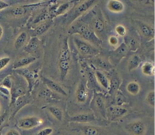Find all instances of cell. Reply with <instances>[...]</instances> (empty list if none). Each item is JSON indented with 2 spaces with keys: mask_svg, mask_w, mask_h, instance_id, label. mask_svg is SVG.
Masks as SVG:
<instances>
[{
  "mask_svg": "<svg viewBox=\"0 0 155 135\" xmlns=\"http://www.w3.org/2000/svg\"><path fill=\"white\" fill-rule=\"evenodd\" d=\"M0 92L5 95H8L10 94V91L8 90V89L2 86L0 87Z\"/></svg>",
  "mask_w": 155,
  "mask_h": 135,
  "instance_id": "obj_46",
  "label": "cell"
},
{
  "mask_svg": "<svg viewBox=\"0 0 155 135\" xmlns=\"http://www.w3.org/2000/svg\"><path fill=\"white\" fill-rule=\"evenodd\" d=\"M74 42L78 51L84 55L94 57L99 54L98 49L84 40L74 37Z\"/></svg>",
  "mask_w": 155,
  "mask_h": 135,
  "instance_id": "obj_1",
  "label": "cell"
},
{
  "mask_svg": "<svg viewBox=\"0 0 155 135\" xmlns=\"http://www.w3.org/2000/svg\"><path fill=\"white\" fill-rule=\"evenodd\" d=\"M70 57V51L68 46V37H65L63 40V45L60 52L59 61L69 60Z\"/></svg>",
  "mask_w": 155,
  "mask_h": 135,
  "instance_id": "obj_15",
  "label": "cell"
},
{
  "mask_svg": "<svg viewBox=\"0 0 155 135\" xmlns=\"http://www.w3.org/2000/svg\"><path fill=\"white\" fill-rule=\"evenodd\" d=\"M10 58L9 57H4L0 58V71L4 69L10 62Z\"/></svg>",
  "mask_w": 155,
  "mask_h": 135,
  "instance_id": "obj_43",
  "label": "cell"
},
{
  "mask_svg": "<svg viewBox=\"0 0 155 135\" xmlns=\"http://www.w3.org/2000/svg\"><path fill=\"white\" fill-rule=\"evenodd\" d=\"M5 135H20V133L16 130L12 129L7 132Z\"/></svg>",
  "mask_w": 155,
  "mask_h": 135,
  "instance_id": "obj_45",
  "label": "cell"
},
{
  "mask_svg": "<svg viewBox=\"0 0 155 135\" xmlns=\"http://www.w3.org/2000/svg\"><path fill=\"white\" fill-rule=\"evenodd\" d=\"M70 6V2H65V3L61 4L58 7V8L56 10V12L54 13V17L56 16H58L59 15H61L62 14H64L68 9Z\"/></svg>",
  "mask_w": 155,
  "mask_h": 135,
  "instance_id": "obj_34",
  "label": "cell"
},
{
  "mask_svg": "<svg viewBox=\"0 0 155 135\" xmlns=\"http://www.w3.org/2000/svg\"><path fill=\"white\" fill-rule=\"evenodd\" d=\"M127 46L128 49L134 51H136L140 45L139 41L134 37L130 36H124V42Z\"/></svg>",
  "mask_w": 155,
  "mask_h": 135,
  "instance_id": "obj_12",
  "label": "cell"
},
{
  "mask_svg": "<svg viewBox=\"0 0 155 135\" xmlns=\"http://www.w3.org/2000/svg\"><path fill=\"white\" fill-rule=\"evenodd\" d=\"M52 95V91L50 90L47 87H42L39 93V97L44 99H50L51 98Z\"/></svg>",
  "mask_w": 155,
  "mask_h": 135,
  "instance_id": "obj_36",
  "label": "cell"
},
{
  "mask_svg": "<svg viewBox=\"0 0 155 135\" xmlns=\"http://www.w3.org/2000/svg\"><path fill=\"white\" fill-rule=\"evenodd\" d=\"M83 133L85 135H99V130L97 128L93 126H86L83 130Z\"/></svg>",
  "mask_w": 155,
  "mask_h": 135,
  "instance_id": "obj_35",
  "label": "cell"
},
{
  "mask_svg": "<svg viewBox=\"0 0 155 135\" xmlns=\"http://www.w3.org/2000/svg\"><path fill=\"white\" fill-rule=\"evenodd\" d=\"M115 31L117 34L120 36H125L127 33L125 27L122 25H118L115 27Z\"/></svg>",
  "mask_w": 155,
  "mask_h": 135,
  "instance_id": "obj_39",
  "label": "cell"
},
{
  "mask_svg": "<svg viewBox=\"0 0 155 135\" xmlns=\"http://www.w3.org/2000/svg\"><path fill=\"white\" fill-rule=\"evenodd\" d=\"M141 69L142 73L145 75L151 76L154 75V66L151 62L147 61L144 63L141 67Z\"/></svg>",
  "mask_w": 155,
  "mask_h": 135,
  "instance_id": "obj_27",
  "label": "cell"
},
{
  "mask_svg": "<svg viewBox=\"0 0 155 135\" xmlns=\"http://www.w3.org/2000/svg\"><path fill=\"white\" fill-rule=\"evenodd\" d=\"M94 75L98 83H99L104 88L108 89L109 81L107 76L102 71L99 70H96L95 71Z\"/></svg>",
  "mask_w": 155,
  "mask_h": 135,
  "instance_id": "obj_20",
  "label": "cell"
},
{
  "mask_svg": "<svg viewBox=\"0 0 155 135\" xmlns=\"http://www.w3.org/2000/svg\"><path fill=\"white\" fill-rule=\"evenodd\" d=\"M8 6V4L7 3H6L3 1H0V11L2 9L7 8Z\"/></svg>",
  "mask_w": 155,
  "mask_h": 135,
  "instance_id": "obj_48",
  "label": "cell"
},
{
  "mask_svg": "<svg viewBox=\"0 0 155 135\" xmlns=\"http://www.w3.org/2000/svg\"><path fill=\"white\" fill-rule=\"evenodd\" d=\"M59 67L60 71V78L63 81L66 77L70 68V60H67L59 61Z\"/></svg>",
  "mask_w": 155,
  "mask_h": 135,
  "instance_id": "obj_23",
  "label": "cell"
},
{
  "mask_svg": "<svg viewBox=\"0 0 155 135\" xmlns=\"http://www.w3.org/2000/svg\"><path fill=\"white\" fill-rule=\"evenodd\" d=\"M140 62H141V59L138 55L137 54L133 55L130 58L128 62V71H131L132 70L136 69L139 66Z\"/></svg>",
  "mask_w": 155,
  "mask_h": 135,
  "instance_id": "obj_24",
  "label": "cell"
},
{
  "mask_svg": "<svg viewBox=\"0 0 155 135\" xmlns=\"http://www.w3.org/2000/svg\"><path fill=\"white\" fill-rule=\"evenodd\" d=\"M39 45V40L36 37H32L25 46V50L27 52H32L36 51Z\"/></svg>",
  "mask_w": 155,
  "mask_h": 135,
  "instance_id": "obj_26",
  "label": "cell"
},
{
  "mask_svg": "<svg viewBox=\"0 0 155 135\" xmlns=\"http://www.w3.org/2000/svg\"><path fill=\"white\" fill-rule=\"evenodd\" d=\"M49 16V13H41L39 15H38L36 18L34 20V23L36 24V23H38L44 19H46Z\"/></svg>",
  "mask_w": 155,
  "mask_h": 135,
  "instance_id": "obj_42",
  "label": "cell"
},
{
  "mask_svg": "<svg viewBox=\"0 0 155 135\" xmlns=\"http://www.w3.org/2000/svg\"><path fill=\"white\" fill-rule=\"evenodd\" d=\"M93 104L97 109V110L101 113V114L105 118L106 116V103L105 101L104 97L102 96L101 93H97L94 90V96H93Z\"/></svg>",
  "mask_w": 155,
  "mask_h": 135,
  "instance_id": "obj_5",
  "label": "cell"
},
{
  "mask_svg": "<svg viewBox=\"0 0 155 135\" xmlns=\"http://www.w3.org/2000/svg\"><path fill=\"white\" fill-rule=\"evenodd\" d=\"M108 42L111 46H116L118 43V39L114 36H111L109 37Z\"/></svg>",
  "mask_w": 155,
  "mask_h": 135,
  "instance_id": "obj_44",
  "label": "cell"
},
{
  "mask_svg": "<svg viewBox=\"0 0 155 135\" xmlns=\"http://www.w3.org/2000/svg\"><path fill=\"white\" fill-rule=\"evenodd\" d=\"M0 108H1V105H0Z\"/></svg>",
  "mask_w": 155,
  "mask_h": 135,
  "instance_id": "obj_51",
  "label": "cell"
},
{
  "mask_svg": "<svg viewBox=\"0 0 155 135\" xmlns=\"http://www.w3.org/2000/svg\"><path fill=\"white\" fill-rule=\"evenodd\" d=\"M7 115V111H5L2 115L0 116V125H1L2 124V123L5 121Z\"/></svg>",
  "mask_w": 155,
  "mask_h": 135,
  "instance_id": "obj_47",
  "label": "cell"
},
{
  "mask_svg": "<svg viewBox=\"0 0 155 135\" xmlns=\"http://www.w3.org/2000/svg\"><path fill=\"white\" fill-rule=\"evenodd\" d=\"M87 87V82L84 80L81 81L79 84L76 93V99L80 103L85 102L88 98V92Z\"/></svg>",
  "mask_w": 155,
  "mask_h": 135,
  "instance_id": "obj_9",
  "label": "cell"
},
{
  "mask_svg": "<svg viewBox=\"0 0 155 135\" xmlns=\"http://www.w3.org/2000/svg\"><path fill=\"white\" fill-rule=\"evenodd\" d=\"M53 21L51 20H49L38 25L33 31V34L34 36L33 37H36V36H39L44 33L51 27Z\"/></svg>",
  "mask_w": 155,
  "mask_h": 135,
  "instance_id": "obj_18",
  "label": "cell"
},
{
  "mask_svg": "<svg viewBox=\"0 0 155 135\" xmlns=\"http://www.w3.org/2000/svg\"><path fill=\"white\" fill-rule=\"evenodd\" d=\"M44 122L43 119L36 116L26 117L20 119L18 126L19 128L25 130H29L42 125Z\"/></svg>",
  "mask_w": 155,
  "mask_h": 135,
  "instance_id": "obj_4",
  "label": "cell"
},
{
  "mask_svg": "<svg viewBox=\"0 0 155 135\" xmlns=\"http://www.w3.org/2000/svg\"><path fill=\"white\" fill-rule=\"evenodd\" d=\"M53 129L50 127H47L39 131L36 135H50L53 132Z\"/></svg>",
  "mask_w": 155,
  "mask_h": 135,
  "instance_id": "obj_41",
  "label": "cell"
},
{
  "mask_svg": "<svg viewBox=\"0 0 155 135\" xmlns=\"http://www.w3.org/2000/svg\"><path fill=\"white\" fill-rule=\"evenodd\" d=\"M2 34H3V30H2V28L0 26V39L1 38Z\"/></svg>",
  "mask_w": 155,
  "mask_h": 135,
  "instance_id": "obj_49",
  "label": "cell"
},
{
  "mask_svg": "<svg viewBox=\"0 0 155 135\" xmlns=\"http://www.w3.org/2000/svg\"><path fill=\"white\" fill-rule=\"evenodd\" d=\"M28 102H29V99L28 97H26L25 95L19 97L14 103L15 104V107H16L15 113L19 109H20L21 107H22L24 105H26Z\"/></svg>",
  "mask_w": 155,
  "mask_h": 135,
  "instance_id": "obj_31",
  "label": "cell"
},
{
  "mask_svg": "<svg viewBox=\"0 0 155 135\" xmlns=\"http://www.w3.org/2000/svg\"><path fill=\"white\" fill-rule=\"evenodd\" d=\"M1 86L7 89H11L12 86V82L11 78L9 76L6 77L1 83Z\"/></svg>",
  "mask_w": 155,
  "mask_h": 135,
  "instance_id": "obj_40",
  "label": "cell"
},
{
  "mask_svg": "<svg viewBox=\"0 0 155 135\" xmlns=\"http://www.w3.org/2000/svg\"><path fill=\"white\" fill-rule=\"evenodd\" d=\"M139 27L141 33L144 36L147 37H154V30L153 28L142 22L139 24Z\"/></svg>",
  "mask_w": 155,
  "mask_h": 135,
  "instance_id": "obj_25",
  "label": "cell"
},
{
  "mask_svg": "<svg viewBox=\"0 0 155 135\" xmlns=\"http://www.w3.org/2000/svg\"><path fill=\"white\" fill-rule=\"evenodd\" d=\"M155 98V93H154V90L149 92L146 97V101L150 105H151L152 107H154V105H155V98Z\"/></svg>",
  "mask_w": 155,
  "mask_h": 135,
  "instance_id": "obj_38",
  "label": "cell"
},
{
  "mask_svg": "<svg viewBox=\"0 0 155 135\" xmlns=\"http://www.w3.org/2000/svg\"><path fill=\"white\" fill-rule=\"evenodd\" d=\"M95 2L94 1H85L81 2L78 5L70 14V16L67 17V24L71 23L73 20H74L78 17L81 16L87 10H88Z\"/></svg>",
  "mask_w": 155,
  "mask_h": 135,
  "instance_id": "obj_2",
  "label": "cell"
},
{
  "mask_svg": "<svg viewBox=\"0 0 155 135\" xmlns=\"http://www.w3.org/2000/svg\"><path fill=\"white\" fill-rule=\"evenodd\" d=\"M27 39V34L22 31L19 33V34L17 36L15 41V47L16 49H19L22 47L25 43Z\"/></svg>",
  "mask_w": 155,
  "mask_h": 135,
  "instance_id": "obj_28",
  "label": "cell"
},
{
  "mask_svg": "<svg viewBox=\"0 0 155 135\" xmlns=\"http://www.w3.org/2000/svg\"><path fill=\"white\" fill-rule=\"evenodd\" d=\"M128 48L125 44L123 42L116 49L112 51L108 59L110 63L113 65H117L122 58L127 55Z\"/></svg>",
  "mask_w": 155,
  "mask_h": 135,
  "instance_id": "obj_3",
  "label": "cell"
},
{
  "mask_svg": "<svg viewBox=\"0 0 155 135\" xmlns=\"http://www.w3.org/2000/svg\"><path fill=\"white\" fill-rule=\"evenodd\" d=\"M50 113L58 121H61L63 118V114L61 109L56 106H50L48 107Z\"/></svg>",
  "mask_w": 155,
  "mask_h": 135,
  "instance_id": "obj_30",
  "label": "cell"
},
{
  "mask_svg": "<svg viewBox=\"0 0 155 135\" xmlns=\"http://www.w3.org/2000/svg\"><path fill=\"white\" fill-rule=\"evenodd\" d=\"M126 130L134 135H142L145 131V127L143 123L140 121L133 122L127 125L125 127Z\"/></svg>",
  "mask_w": 155,
  "mask_h": 135,
  "instance_id": "obj_8",
  "label": "cell"
},
{
  "mask_svg": "<svg viewBox=\"0 0 155 135\" xmlns=\"http://www.w3.org/2000/svg\"><path fill=\"white\" fill-rule=\"evenodd\" d=\"M114 105L120 106L125 102H126L127 99L123 93L119 91H117L114 95Z\"/></svg>",
  "mask_w": 155,
  "mask_h": 135,
  "instance_id": "obj_32",
  "label": "cell"
},
{
  "mask_svg": "<svg viewBox=\"0 0 155 135\" xmlns=\"http://www.w3.org/2000/svg\"><path fill=\"white\" fill-rule=\"evenodd\" d=\"M126 89L128 93L131 95H136L138 94L140 91V86L136 81H131L128 83Z\"/></svg>",
  "mask_w": 155,
  "mask_h": 135,
  "instance_id": "obj_29",
  "label": "cell"
},
{
  "mask_svg": "<svg viewBox=\"0 0 155 135\" xmlns=\"http://www.w3.org/2000/svg\"><path fill=\"white\" fill-rule=\"evenodd\" d=\"M26 7L25 6H18L13 8L11 10V14L15 17H21L26 12Z\"/></svg>",
  "mask_w": 155,
  "mask_h": 135,
  "instance_id": "obj_33",
  "label": "cell"
},
{
  "mask_svg": "<svg viewBox=\"0 0 155 135\" xmlns=\"http://www.w3.org/2000/svg\"><path fill=\"white\" fill-rule=\"evenodd\" d=\"M41 79L44 84L46 86V87H47L52 92H56L64 96L67 95V93L65 91V90L57 83L45 77H42Z\"/></svg>",
  "mask_w": 155,
  "mask_h": 135,
  "instance_id": "obj_7",
  "label": "cell"
},
{
  "mask_svg": "<svg viewBox=\"0 0 155 135\" xmlns=\"http://www.w3.org/2000/svg\"><path fill=\"white\" fill-rule=\"evenodd\" d=\"M92 63L96 67L107 71H109L113 68V65L110 63L108 59L102 57L93 58L92 59Z\"/></svg>",
  "mask_w": 155,
  "mask_h": 135,
  "instance_id": "obj_10",
  "label": "cell"
},
{
  "mask_svg": "<svg viewBox=\"0 0 155 135\" xmlns=\"http://www.w3.org/2000/svg\"><path fill=\"white\" fill-rule=\"evenodd\" d=\"M81 36L85 40L91 42L92 43H96L99 44L102 42V41L95 34L94 31L90 30L89 28Z\"/></svg>",
  "mask_w": 155,
  "mask_h": 135,
  "instance_id": "obj_21",
  "label": "cell"
},
{
  "mask_svg": "<svg viewBox=\"0 0 155 135\" xmlns=\"http://www.w3.org/2000/svg\"><path fill=\"white\" fill-rule=\"evenodd\" d=\"M21 73L22 75L24 76L26 80H27L28 83V89H29V91H31L32 87L35 83V81L38 76V74L35 71H29L27 69L23 70Z\"/></svg>",
  "mask_w": 155,
  "mask_h": 135,
  "instance_id": "obj_13",
  "label": "cell"
},
{
  "mask_svg": "<svg viewBox=\"0 0 155 135\" xmlns=\"http://www.w3.org/2000/svg\"><path fill=\"white\" fill-rule=\"evenodd\" d=\"M25 93H26L25 89L23 87H21V86H19V87H17L12 89V92H11L12 98H11L10 104L11 105L15 103V102L16 101V100L19 97L25 95Z\"/></svg>",
  "mask_w": 155,
  "mask_h": 135,
  "instance_id": "obj_22",
  "label": "cell"
},
{
  "mask_svg": "<svg viewBox=\"0 0 155 135\" xmlns=\"http://www.w3.org/2000/svg\"><path fill=\"white\" fill-rule=\"evenodd\" d=\"M107 8L114 13H119L124 10V5L122 2L117 0H111L107 2Z\"/></svg>",
  "mask_w": 155,
  "mask_h": 135,
  "instance_id": "obj_14",
  "label": "cell"
},
{
  "mask_svg": "<svg viewBox=\"0 0 155 135\" xmlns=\"http://www.w3.org/2000/svg\"><path fill=\"white\" fill-rule=\"evenodd\" d=\"M95 121V116L92 113H81L69 118V121L79 122V123H85Z\"/></svg>",
  "mask_w": 155,
  "mask_h": 135,
  "instance_id": "obj_11",
  "label": "cell"
},
{
  "mask_svg": "<svg viewBox=\"0 0 155 135\" xmlns=\"http://www.w3.org/2000/svg\"><path fill=\"white\" fill-rule=\"evenodd\" d=\"M87 77H88V81H87V86L96 90H99L100 87L96 80V78L95 77L94 72H93L91 69L87 70Z\"/></svg>",
  "mask_w": 155,
  "mask_h": 135,
  "instance_id": "obj_17",
  "label": "cell"
},
{
  "mask_svg": "<svg viewBox=\"0 0 155 135\" xmlns=\"http://www.w3.org/2000/svg\"><path fill=\"white\" fill-rule=\"evenodd\" d=\"M36 60V58L33 56L24 57L15 62L13 65V69H18L28 65Z\"/></svg>",
  "mask_w": 155,
  "mask_h": 135,
  "instance_id": "obj_16",
  "label": "cell"
},
{
  "mask_svg": "<svg viewBox=\"0 0 155 135\" xmlns=\"http://www.w3.org/2000/svg\"><path fill=\"white\" fill-rule=\"evenodd\" d=\"M93 27L97 32L100 33L102 32L104 29V24L101 19L97 18L93 22Z\"/></svg>",
  "mask_w": 155,
  "mask_h": 135,
  "instance_id": "obj_37",
  "label": "cell"
},
{
  "mask_svg": "<svg viewBox=\"0 0 155 135\" xmlns=\"http://www.w3.org/2000/svg\"><path fill=\"white\" fill-rule=\"evenodd\" d=\"M120 86V81L116 75L112 77L110 83L108 87V92L111 96H114L118 91Z\"/></svg>",
  "mask_w": 155,
  "mask_h": 135,
  "instance_id": "obj_19",
  "label": "cell"
},
{
  "mask_svg": "<svg viewBox=\"0 0 155 135\" xmlns=\"http://www.w3.org/2000/svg\"><path fill=\"white\" fill-rule=\"evenodd\" d=\"M0 135H2V134H1V131H0Z\"/></svg>",
  "mask_w": 155,
  "mask_h": 135,
  "instance_id": "obj_50",
  "label": "cell"
},
{
  "mask_svg": "<svg viewBox=\"0 0 155 135\" xmlns=\"http://www.w3.org/2000/svg\"><path fill=\"white\" fill-rule=\"evenodd\" d=\"M127 113V110L120 106H110L106 110V115H108L111 120L122 117Z\"/></svg>",
  "mask_w": 155,
  "mask_h": 135,
  "instance_id": "obj_6",
  "label": "cell"
}]
</instances>
